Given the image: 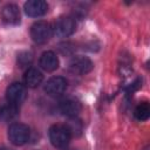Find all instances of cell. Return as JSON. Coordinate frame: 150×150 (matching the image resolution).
<instances>
[{
	"label": "cell",
	"instance_id": "cell-11",
	"mask_svg": "<svg viewBox=\"0 0 150 150\" xmlns=\"http://www.w3.org/2000/svg\"><path fill=\"white\" fill-rule=\"evenodd\" d=\"M59 108H60V111L69 118L77 117L79 112L81 111V104L73 98H67L61 101Z\"/></svg>",
	"mask_w": 150,
	"mask_h": 150
},
{
	"label": "cell",
	"instance_id": "cell-9",
	"mask_svg": "<svg viewBox=\"0 0 150 150\" xmlns=\"http://www.w3.org/2000/svg\"><path fill=\"white\" fill-rule=\"evenodd\" d=\"M48 5L43 0H29L25 4V12L28 16L39 18L47 13Z\"/></svg>",
	"mask_w": 150,
	"mask_h": 150
},
{
	"label": "cell",
	"instance_id": "cell-13",
	"mask_svg": "<svg viewBox=\"0 0 150 150\" xmlns=\"http://www.w3.org/2000/svg\"><path fill=\"white\" fill-rule=\"evenodd\" d=\"M18 112H19V105H15L8 102L7 104L0 108V120L4 122L12 121L13 118L16 117Z\"/></svg>",
	"mask_w": 150,
	"mask_h": 150
},
{
	"label": "cell",
	"instance_id": "cell-2",
	"mask_svg": "<svg viewBox=\"0 0 150 150\" xmlns=\"http://www.w3.org/2000/svg\"><path fill=\"white\" fill-rule=\"evenodd\" d=\"M53 34L59 38H67L71 35L76 29V21L73 16H60L52 26Z\"/></svg>",
	"mask_w": 150,
	"mask_h": 150
},
{
	"label": "cell",
	"instance_id": "cell-3",
	"mask_svg": "<svg viewBox=\"0 0 150 150\" xmlns=\"http://www.w3.org/2000/svg\"><path fill=\"white\" fill-rule=\"evenodd\" d=\"M29 135H30L29 128L23 123H13L8 128V138L11 143L16 146L27 143V141L29 139Z\"/></svg>",
	"mask_w": 150,
	"mask_h": 150
},
{
	"label": "cell",
	"instance_id": "cell-12",
	"mask_svg": "<svg viewBox=\"0 0 150 150\" xmlns=\"http://www.w3.org/2000/svg\"><path fill=\"white\" fill-rule=\"evenodd\" d=\"M43 80L42 73L36 68H28L25 74V84L28 88H36Z\"/></svg>",
	"mask_w": 150,
	"mask_h": 150
},
{
	"label": "cell",
	"instance_id": "cell-7",
	"mask_svg": "<svg viewBox=\"0 0 150 150\" xmlns=\"http://www.w3.org/2000/svg\"><path fill=\"white\" fill-rule=\"evenodd\" d=\"M67 88V80L62 76H53L45 84V91L53 97L60 96Z\"/></svg>",
	"mask_w": 150,
	"mask_h": 150
},
{
	"label": "cell",
	"instance_id": "cell-15",
	"mask_svg": "<svg viewBox=\"0 0 150 150\" xmlns=\"http://www.w3.org/2000/svg\"><path fill=\"white\" fill-rule=\"evenodd\" d=\"M66 127H67V129H68L70 136H71V135H75V136L80 135L81 131H82V128H83L82 122H81L77 117H73V118H70V121L66 124Z\"/></svg>",
	"mask_w": 150,
	"mask_h": 150
},
{
	"label": "cell",
	"instance_id": "cell-16",
	"mask_svg": "<svg viewBox=\"0 0 150 150\" xmlns=\"http://www.w3.org/2000/svg\"><path fill=\"white\" fill-rule=\"evenodd\" d=\"M32 60L33 56L30 52H21L18 55V64L20 66V68H28L32 63Z\"/></svg>",
	"mask_w": 150,
	"mask_h": 150
},
{
	"label": "cell",
	"instance_id": "cell-10",
	"mask_svg": "<svg viewBox=\"0 0 150 150\" xmlns=\"http://www.w3.org/2000/svg\"><path fill=\"white\" fill-rule=\"evenodd\" d=\"M39 63H40V67L43 70H46V71H54L59 67V59H57V56H56V54L54 52L47 50V52H43L41 54Z\"/></svg>",
	"mask_w": 150,
	"mask_h": 150
},
{
	"label": "cell",
	"instance_id": "cell-6",
	"mask_svg": "<svg viewBox=\"0 0 150 150\" xmlns=\"http://www.w3.org/2000/svg\"><path fill=\"white\" fill-rule=\"evenodd\" d=\"M26 96H27L26 87L19 82L12 83L6 90L7 101L12 104H15V105H20L26 100Z\"/></svg>",
	"mask_w": 150,
	"mask_h": 150
},
{
	"label": "cell",
	"instance_id": "cell-8",
	"mask_svg": "<svg viewBox=\"0 0 150 150\" xmlns=\"http://www.w3.org/2000/svg\"><path fill=\"white\" fill-rule=\"evenodd\" d=\"M1 19L7 26H16L20 23V11L19 7L14 4H7L1 11Z\"/></svg>",
	"mask_w": 150,
	"mask_h": 150
},
{
	"label": "cell",
	"instance_id": "cell-1",
	"mask_svg": "<svg viewBox=\"0 0 150 150\" xmlns=\"http://www.w3.org/2000/svg\"><path fill=\"white\" fill-rule=\"evenodd\" d=\"M49 141L55 148H66L70 141V134L66 125L62 124H54L49 128L48 131Z\"/></svg>",
	"mask_w": 150,
	"mask_h": 150
},
{
	"label": "cell",
	"instance_id": "cell-14",
	"mask_svg": "<svg viewBox=\"0 0 150 150\" xmlns=\"http://www.w3.org/2000/svg\"><path fill=\"white\" fill-rule=\"evenodd\" d=\"M134 116L138 121H146L150 116V105L148 102H141L134 110Z\"/></svg>",
	"mask_w": 150,
	"mask_h": 150
},
{
	"label": "cell",
	"instance_id": "cell-5",
	"mask_svg": "<svg viewBox=\"0 0 150 150\" xmlns=\"http://www.w3.org/2000/svg\"><path fill=\"white\" fill-rule=\"evenodd\" d=\"M94 68V63L87 56H75L69 62V70L76 75H86Z\"/></svg>",
	"mask_w": 150,
	"mask_h": 150
},
{
	"label": "cell",
	"instance_id": "cell-4",
	"mask_svg": "<svg viewBox=\"0 0 150 150\" xmlns=\"http://www.w3.org/2000/svg\"><path fill=\"white\" fill-rule=\"evenodd\" d=\"M53 34L50 23L47 21H38L30 27V38L36 43L47 42Z\"/></svg>",
	"mask_w": 150,
	"mask_h": 150
}]
</instances>
